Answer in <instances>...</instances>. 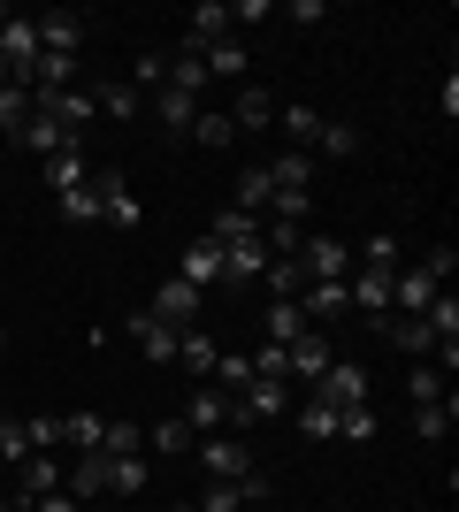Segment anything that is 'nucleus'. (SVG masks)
<instances>
[{
  "label": "nucleus",
  "mask_w": 459,
  "mask_h": 512,
  "mask_svg": "<svg viewBox=\"0 0 459 512\" xmlns=\"http://www.w3.org/2000/svg\"><path fill=\"white\" fill-rule=\"evenodd\" d=\"M192 459L207 467V482H238V474H253V467H261V451L245 444V436H230V428L199 436V444H192Z\"/></svg>",
  "instance_id": "1"
},
{
  "label": "nucleus",
  "mask_w": 459,
  "mask_h": 512,
  "mask_svg": "<svg viewBox=\"0 0 459 512\" xmlns=\"http://www.w3.org/2000/svg\"><path fill=\"white\" fill-rule=\"evenodd\" d=\"M31 115H46V123L62 130V138H77V146H85V123L100 115V107H92V92L62 85V92H31Z\"/></svg>",
  "instance_id": "2"
},
{
  "label": "nucleus",
  "mask_w": 459,
  "mask_h": 512,
  "mask_svg": "<svg viewBox=\"0 0 459 512\" xmlns=\"http://www.w3.org/2000/svg\"><path fill=\"white\" fill-rule=\"evenodd\" d=\"M54 490H62V459H54V451H23V459H16V497H8V505L31 512L39 497H54Z\"/></svg>",
  "instance_id": "3"
},
{
  "label": "nucleus",
  "mask_w": 459,
  "mask_h": 512,
  "mask_svg": "<svg viewBox=\"0 0 459 512\" xmlns=\"http://www.w3.org/2000/svg\"><path fill=\"white\" fill-rule=\"evenodd\" d=\"M62 490L77 497V505L115 497V451H77V467H62Z\"/></svg>",
  "instance_id": "4"
},
{
  "label": "nucleus",
  "mask_w": 459,
  "mask_h": 512,
  "mask_svg": "<svg viewBox=\"0 0 459 512\" xmlns=\"http://www.w3.org/2000/svg\"><path fill=\"white\" fill-rule=\"evenodd\" d=\"M253 505H268V467L238 474V482H207V497L192 512H253Z\"/></svg>",
  "instance_id": "5"
},
{
  "label": "nucleus",
  "mask_w": 459,
  "mask_h": 512,
  "mask_svg": "<svg viewBox=\"0 0 459 512\" xmlns=\"http://www.w3.org/2000/svg\"><path fill=\"white\" fill-rule=\"evenodd\" d=\"M299 268H306V283H345L352 276V245H345V237H306Z\"/></svg>",
  "instance_id": "6"
},
{
  "label": "nucleus",
  "mask_w": 459,
  "mask_h": 512,
  "mask_svg": "<svg viewBox=\"0 0 459 512\" xmlns=\"http://www.w3.org/2000/svg\"><path fill=\"white\" fill-rule=\"evenodd\" d=\"M329 360H337V352H329V329H306L299 344H284V375H291V383H306V390L329 375Z\"/></svg>",
  "instance_id": "7"
},
{
  "label": "nucleus",
  "mask_w": 459,
  "mask_h": 512,
  "mask_svg": "<svg viewBox=\"0 0 459 512\" xmlns=\"http://www.w3.org/2000/svg\"><path fill=\"white\" fill-rule=\"evenodd\" d=\"M314 398L337 406V413H345V406H368V367H360V360H329V375L314 383Z\"/></svg>",
  "instance_id": "8"
},
{
  "label": "nucleus",
  "mask_w": 459,
  "mask_h": 512,
  "mask_svg": "<svg viewBox=\"0 0 459 512\" xmlns=\"http://www.w3.org/2000/svg\"><path fill=\"white\" fill-rule=\"evenodd\" d=\"M437 291H452V283H437L429 268H398V276H391V314H429Z\"/></svg>",
  "instance_id": "9"
},
{
  "label": "nucleus",
  "mask_w": 459,
  "mask_h": 512,
  "mask_svg": "<svg viewBox=\"0 0 459 512\" xmlns=\"http://www.w3.org/2000/svg\"><path fill=\"white\" fill-rule=\"evenodd\" d=\"M92 184H100V222L108 230H138V199L123 184V169H92Z\"/></svg>",
  "instance_id": "10"
},
{
  "label": "nucleus",
  "mask_w": 459,
  "mask_h": 512,
  "mask_svg": "<svg viewBox=\"0 0 459 512\" xmlns=\"http://www.w3.org/2000/svg\"><path fill=\"white\" fill-rule=\"evenodd\" d=\"M291 306L306 314V329H329V321H345V314H352V291H345V283H306Z\"/></svg>",
  "instance_id": "11"
},
{
  "label": "nucleus",
  "mask_w": 459,
  "mask_h": 512,
  "mask_svg": "<svg viewBox=\"0 0 459 512\" xmlns=\"http://www.w3.org/2000/svg\"><path fill=\"white\" fill-rule=\"evenodd\" d=\"M176 421L192 428V436H215V428H230V390H215V383H199L192 398H184V413Z\"/></svg>",
  "instance_id": "12"
},
{
  "label": "nucleus",
  "mask_w": 459,
  "mask_h": 512,
  "mask_svg": "<svg viewBox=\"0 0 459 512\" xmlns=\"http://www.w3.org/2000/svg\"><path fill=\"white\" fill-rule=\"evenodd\" d=\"M153 321H169V329H199V291L184 276H169L161 291H153V306H146Z\"/></svg>",
  "instance_id": "13"
},
{
  "label": "nucleus",
  "mask_w": 459,
  "mask_h": 512,
  "mask_svg": "<svg viewBox=\"0 0 459 512\" xmlns=\"http://www.w3.org/2000/svg\"><path fill=\"white\" fill-rule=\"evenodd\" d=\"M391 276L398 268H360V260H352V276H345L352 314H391Z\"/></svg>",
  "instance_id": "14"
},
{
  "label": "nucleus",
  "mask_w": 459,
  "mask_h": 512,
  "mask_svg": "<svg viewBox=\"0 0 459 512\" xmlns=\"http://www.w3.org/2000/svg\"><path fill=\"white\" fill-rule=\"evenodd\" d=\"M131 337H138V352H146L153 367H176V337H184V329H169V321H153L146 306H138V314H131Z\"/></svg>",
  "instance_id": "15"
},
{
  "label": "nucleus",
  "mask_w": 459,
  "mask_h": 512,
  "mask_svg": "<svg viewBox=\"0 0 459 512\" xmlns=\"http://www.w3.org/2000/svg\"><path fill=\"white\" fill-rule=\"evenodd\" d=\"M238 23H230V8L222 0H207V8H192V23H184V46L176 54H199V46H215V39H230Z\"/></svg>",
  "instance_id": "16"
},
{
  "label": "nucleus",
  "mask_w": 459,
  "mask_h": 512,
  "mask_svg": "<svg viewBox=\"0 0 459 512\" xmlns=\"http://www.w3.org/2000/svg\"><path fill=\"white\" fill-rule=\"evenodd\" d=\"M176 276L192 283V291L222 283V245H215V237H192V245H184V260H176Z\"/></svg>",
  "instance_id": "17"
},
{
  "label": "nucleus",
  "mask_w": 459,
  "mask_h": 512,
  "mask_svg": "<svg viewBox=\"0 0 459 512\" xmlns=\"http://www.w3.org/2000/svg\"><path fill=\"white\" fill-rule=\"evenodd\" d=\"M31 31H39V54H77V46H85V23L69 16V8H54V16H31Z\"/></svg>",
  "instance_id": "18"
},
{
  "label": "nucleus",
  "mask_w": 459,
  "mask_h": 512,
  "mask_svg": "<svg viewBox=\"0 0 459 512\" xmlns=\"http://www.w3.org/2000/svg\"><path fill=\"white\" fill-rule=\"evenodd\" d=\"M276 107H284V100H276L268 85H238V100H230V123H238V130H268V123H276Z\"/></svg>",
  "instance_id": "19"
},
{
  "label": "nucleus",
  "mask_w": 459,
  "mask_h": 512,
  "mask_svg": "<svg viewBox=\"0 0 459 512\" xmlns=\"http://www.w3.org/2000/svg\"><path fill=\"white\" fill-rule=\"evenodd\" d=\"M215 360H222V344L207 337V329H184V337H176V367H184L192 383H207V375H215Z\"/></svg>",
  "instance_id": "20"
},
{
  "label": "nucleus",
  "mask_w": 459,
  "mask_h": 512,
  "mask_svg": "<svg viewBox=\"0 0 459 512\" xmlns=\"http://www.w3.org/2000/svg\"><path fill=\"white\" fill-rule=\"evenodd\" d=\"M199 69H207V85H215V77H245V69H253V54H245V39L230 31V39L199 46Z\"/></svg>",
  "instance_id": "21"
},
{
  "label": "nucleus",
  "mask_w": 459,
  "mask_h": 512,
  "mask_svg": "<svg viewBox=\"0 0 459 512\" xmlns=\"http://www.w3.org/2000/svg\"><path fill=\"white\" fill-rule=\"evenodd\" d=\"M291 421H299L306 444H337V406H322L314 390H306V398H291Z\"/></svg>",
  "instance_id": "22"
},
{
  "label": "nucleus",
  "mask_w": 459,
  "mask_h": 512,
  "mask_svg": "<svg viewBox=\"0 0 459 512\" xmlns=\"http://www.w3.org/2000/svg\"><path fill=\"white\" fill-rule=\"evenodd\" d=\"M261 169H268V184H276V192H306V184H314V153L284 146L276 161H261Z\"/></svg>",
  "instance_id": "23"
},
{
  "label": "nucleus",
  "mask_w": 459,
  "mask_h": 512,
  "mask_svg": "<svg viewBox=\"0 0 459 512\" xmlns=\"http://www.w3.org/2000/svg\"><path fill=\"white\" fill-rule=\"evenodd\" d=\"M306 337V314L291 299H268V314H261V344H299Z\"/></svg>",
  "instance_id": "24"
},
{
  "label": "nucleus",
  "mask_w": 459,
  "mask_h": 512,
  "mask_svg": "<svg viewBox=\"0 0 459 512\" xmlns=\"http://www.w3.org/2000/svg\"><path fill=\"white\" fill-rule=\"evenodd\" d=\"M39 169H46V184H54V199H62V192H77L92 176V161H85V146H62L54 161H39Z\"/></svg>",
  "instance_id": "25"
},
{
  "label": "nucleus",
  "mask_w": 459,
  "mask_h": 512,
  "mask_svg": "<svg viewBox=\"0 0 459 512\" xmlns=\"http://www.w3.org/2000/svg\"><path fill=\"white\" fill-rule=\"evenodd\" d=\"M383 329H391V344L406 352V360H429V352H437V337H429V321H421V314H391Z\"/></svg>",
  "instance_id": "26"
},
{
  "label": "nucleus",
  "mask_w": 459,
  "mask_h": 512,
  "mask_svg": "<svg viewBox=\"0 0 459 512\" xmlns=\"http://www.w3.org/2000/svg\"><path fill=\"white\" fill-rule=\"evenodd\" d=\"M192 115H199V100H192V92L153 85V123H161V130H192Z\"/></svg>",
  "instance_id": "27"
},
{
  "label": "nucleus",
  "mask_w": 459,
  "mask_h": 512,
  "mask_svg": "<svg viewBox=\"0 0 459 512\" xmlns=\"http://www.w3.org/2000/svg\"><path fill=\"white\" fill-rule=\"evenodd\" d=\"M8 146H23V153H39V161H54V153H62V146H77V138H62V130L46 123V115H31V123H23L16 138H8Z\"/></svg>",
  "instance_id": "28"
},
{
  "label": "nucleus",
  "mask_w": 459,
  "mask_h": 512,
  "mask_svg": "<svg viewBox=\"0 0 459 512\" xmlns=\"http://www.w3.org/2000/svg\"><path fill=\"white\" fill-rule=\"evenodd\" d=\"M268 199H276V184H268V169H261V161H253V169L238 176V207L253 214V222H261V214H268Z\"/></svg>",
  "instance_id": "29"
},
{
  "label": "nucleus",
  "mask_w": 459,
  "mask_h": 512,
  "mask_svg": "<svg viewBox=\"0 0 459 512\" xmlns=\"http://www.w3.org/2000/svg\"><path fill=\"white\" fill-rule=\"evenodd\" d=\"M62 222H77V230H92V222H100V184H77V192H62Z\"/></svg>",
  "instance_id": "30"
},
{
  "label": "nucleus",
  "mask_w": 459,
  "mask_h": 512,
  "mask_svg": "<svg viewBox=\"0 0 459 512\" xmlns=\"http://www.w3.org/2000/svg\"><path fill=\"white\" fill-rule=\"evenodd\" d=\"M261 283H268V299H299V291H306V268H299V260H268Z\"/></svg>",
  "instance_id": "31"
},
{
  "label": "nucleus",
  "mask_w": 459,
  "mask_h": 512,
  "mask_svg": "<svg viewBox=\"0 0 459 512\" xmlns=\"http://www.w3.org/2000/svg\"><path fill=\"white\" fill-rule=\"evenodd\" d=\"M276 123H284L291 138H299V153H314V138H322V115H314V107H299V100H291V107H276Z\"/></svg>",
  "instance_id": "32"
},
{
  "label": "nucleus",
  "mask_w": 459,
  "mask_h": 512,
  "mask_svg": "<svg viewBox=\"0 0 459 512\" xmlns=\"http://www.w3.org/2000/svg\"><path fill=\"white\" fill-rule=\"evenodd\" d=\"M192 138H199V153H222L230 138H238V123H230V115H207V107H199V115H192Z\"/></svg>",
  "instance_id": "33"
},
{
  "label": "nucleus",
  "mask_w": 459,
  "mask_h": 512,
  "mask_svg": "<svg viewBox=\"0 0 459 512\" xmlns=\"http://www.w3.org/2000/svg\"><path fill=\"white\" fill-rule=\"evenodd\" d=\"M100 436H108V421H100V413H62V444L100 451Z\"/></svg>",
  "instance_id": "34"
},
{
  "label": "nucleus",
  "mask_w": 459,
  "mask_h": 512,
  "mask_svg": "<svg viewBox=\"0 0 459 512\" xmlns=\"http://www.w3.org/2000/svg\"><path fill=\"white\" fill-rule=\"evenodd\" d=\"M23 123H31V92H23V85H8V92H0V146H8V138H16Z\"/></svg>",
  "instance_id": "35"
},
{
  "label": "nucleus",
  "mask_w": 459,
  "mask_h": 512,
  "mask_svg": "<svg viewBox=\"0 0 459 512\" xmlns=\"http://www.w3.org/2000/svg\"><path fill=\"white\" fill-rule=\"evenodd\" d=\"M352 260H360V268H398V260H406V245H398L391 230H375V237H368V245H360Z\"/></svg>",
  "instance_id": "36"
},
{
  "label": "nucleus",
  "mask_w": 459,
  "mask_h": 512,
  "mask_svg": "<svg viewBox=\"0 0 459 512\" xmlns=\"http://www.w3.org/2000/svg\"><path fill=\"white\" fill-rule=\"evenodd\" d=\"M92 107L115 115V123H131V115H138V85H100V92H92Z\"/></svg>",
  "instance_id": "37"
},
{
  "label": "nucleus",
  "mask_w": 459,
  "mask_h": 512,
  "mask_svg": "<svg viewBox=\"0 0 459 512\" xmlns=\"http://www.w3.org/2000/svg\"><path fill=\"white\" fill-rule=\"evenodd\" d=\"M452 413H459V398H437V406H414V436H429V444H437L444 428H452Z\"/></svg>",
  "instance_id": "38"
},
{
  "label": "nucleus",
  "mask_w": 459,
  "mask_h": 512,
  "mask_svg": "<svg viewBox=\"0 0 459 512\" xmlns=\"http://www.w3.org/2000/svg\"><path fill=\"white\" fill-rule=\"evenodd\" d=\"M406 398H414V406H437V398H452V390H444V375L429 360L414 367V375H406Z\"/></svg>",
  "instance_id": "39"
},
{
  "label": "nucleus",
  "mask_w": 459,
  "mask_h": 512,
  "mask_svg": "<svg viewBox=\"0 0 459 512\" xmlns=\"http://www.w3.org/2000/svg\"><path fill=\"white\" fill-rule=\"evenodd\" d=\"M146 444H153V451H169V459H192V444H199V436H192L184 421H161V428L146 436Z\"/></svg>",
  "instance_id": "40"
},
{
  "label": "nucleus",
  "mask_w": 459,
  "mask_h": 512,
  "mask_svg": "<svg viewBox=\"0 0 459 512\" xmlns=\"http://www.w3.org/2000/svg\"><path fill=\"white\" fill-rule=\"evenodd\" d=\"M314 146H322L329 161H345V153H360V130H352V123H322V138H314Z\"/></svg>",
  "instance_id": "41"
},
{
  "label": "nucleus",
  "mask_w": 459,
  "mask_h": 512,
  "mask_svg": "<svg viewBox=\"0 0 459 512\" xmlns=\"http://www.w3.org/2000/svg\"><path fill=\"white\" fill-rule=\"evenodd\" d=\"M23 436H31V451H54V444H62V413H31Z\"/></svg>",
  "instance_id": "42"
},
{
  "label": "nucleus",
  "mask_w": 459,
  "mask_h": 512,
  "mask_svg": "<svg viewBox=\"0 0 459 512\" xmlns=\"http://www.w3.org/2000/svg\"><path fill=\"white\" fill-rule=\"evenodd\" d=\"M146 459H115V497H146Z\"/></svg>",
  "instance_id": "43"
},
{
  "label": "nucleus",
  "mask_w": 459,
  "mask_h": 512,
  "mask_svg": "<svg viewBox=\"0 0 459 512\" xmlns=\"http://www.w3.org/2000/svg\"><path fill=\"white\" fill-rule=\"evenodd\" d=\"M337 436H345V444H368V436H375V413L368 406H345V413H337Z\"/></svg>",
  "instance_id": "44"
},
{
  "label": "nucleus",
  "mask_w": 459,
  "mask_h": 512,
  "mask_svg": "<svg viewBox=\"0 0 459 512\" xmlns=\"http://www.w3.org/2000/svg\"><path fill=\"white\" fill-rule=\"evenodd\" d=\"M100 451H115V459H138V428H131V421H108V436H100Z\"/></svg>",
  "instance_id": "45"
},
{
  "label": "nucleus",
  "mask_w": 459,
  "mask_h": 512,
  "mask_svg": "<svg viewBox=\"0 0 459 512\" xmlns=\"http://www.w3.org/2000/svg\"><path fill=\"white\" fill-rule=\"evenodd\" d=\"M23 451H31V436H23V421H0V467H16Z\"/></svg>",
  "instance_id": "46"
},
{
  "label": "nucleus",
  "mask_w": 459,
  "mask_h": 512,
  "mask_svg": "<svg viewBox=\"0 0 459 512\" xmlns=\"http://www.w3.org/2000/svg\"><path fill=\"white\" fill-rule=\"evenodd\" d=\"M161 77H169V54H138V85L153 92V85H161Z\"/></svg>",
  "instance_id": "47"
},
{
  "label": "nucleus",
  "mask_w": 459,
  "mask_h": 512,
  "mask_svg": "<svg viewBox=\"0 0 459 512\" xmlns=\"http://www.w3.org/2000/svg\"><path fill=\"white\" fill-rule=\"evenodd\" d=\"M421 268H429V276H437V283H452V268H459V253H452V245H437V253L421 260Z\"/></svg>",
  "instance_id": "48"
},
{
  "label": "nucleus",
  "mask_w": 459,
  "mask_h": 512,
  "mask_svg": "<svg viewBox=\"0 0 459 512\" xmlns=\"http://www.w3.org/2000/svg\"><path fill=\"white\" fill-rule=\"evenodd\" d=\"M31 512H77V497H69V490H54V497H39Z\"/></svg>",
  "instance_id": "49"
},
{
  "label": "nucleus",
  "mask_w": 459,
  "mask_h": 512,
  "mask_svg": "<svg viewBox=\"0 0 459 512\" xmlns=\"http://www.w3.org/2000/svg\"><path fill=\"white\" fill-rule=\"evenodd\" d=\"M8 85H16V77H8V62H0V92H8Z\"/></svg>",
  "instance_id": "50"
},
{
  "label": "nucleus",
  "mask_w": 459,
  "mask_h": 512,
  "mask_svg": "<svg viewBox=\"0 0 459 512\" xmlns=\"http://www.w3.org/2000/svg\"><path fill=\"white\" fill-rule=\"evenodd\" d=\"M8 16H16V8H8V0H0V23H8Z\"/></svg>",
  "instance_id": "51"
},
{
  "label": "nucleus",
  "mask_w": 459,
  "mask_h": 512,
  "mask_svg": "<svg viewBox=\"0 0 459 512\" xmlns=\"http://www.w3.org/2000/svg\"><path fill=\"white\" fill-rule=\"evenodd\" d=\"M0 352H8V329H0Z\"/></svg>",
  "instance_id": "52"
},
{
  "label": "nucleus",
  "mask_w": 459,
  "mask_h": 512,
  "mask_svg": "<svg viewBox=\"0 0 459 512\" xmlns=\"http://www.w3.org/2000/svg\"><path fill=\"white\" fill-rule=\"evenodd\" d=\"M0 421H8V413H0Z\"/></svg>",
  "instance_id": "53"
}]
</instances>
